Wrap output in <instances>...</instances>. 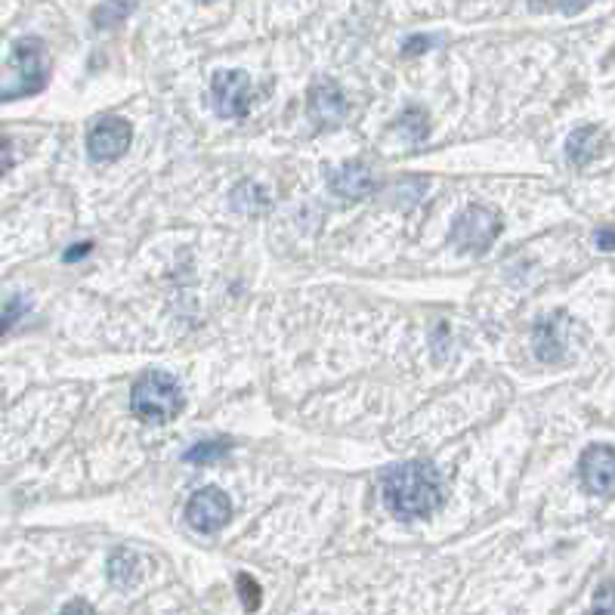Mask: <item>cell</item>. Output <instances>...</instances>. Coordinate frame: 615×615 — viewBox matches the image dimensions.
<instances>
[{
    "label": "cell",
    "instance_id": "20",
    "mask_svg": "<svg viewBox=\"0 0 615 615\" xmlns=\"http://www.w3.org/2000/svg\"><path fill=\"white\" fill-rule=\"evenodd\" d=\"M87 251H90V242H84V244H74L72 251H69V254H65V260H69V263H72V260H78V258H87Z\"/></svg>",
    "mask_w": 615,
    "mask_h": 615
},
{
    "label": "cell",
    "instance_id": "14",
    "mask_svg": "<svg viewBox=\"0 0 615 615\" xmlns=\"http://www.w3.org/2000/svg\"><path fill=\"white\" fill-rule=\"evenodd\" d=\"M230 440L223 436V440H201V443H195L192 448H189L186 455H183V461L186 464H211V461H220L226 452H230Z\"/></svg>",
    "mask_w": 615,
    "mask_h": 615
},
{
    "label": "cell",
    "instance_id": "7",
    "mask_svg": "<svg viewBox=\"0 0 615 615\" xmlns=\"http://www.w3.org/2000/svg\"><path fill=\"white\" fill-rule=\"evenodd\" d=\"M133 143V128L124 118L105 115L87 130V152L93 161H118Z\"/></svg>",
    "mask_w": 615,
    "mask_h": 615
},
{
    "label": "cell",
    "instance_id": "18",
    "mask_svg": "<svg viewBox=\"0 0 615 615\" xmlns=\"http://www.w3.org/2000/svg\"><path fill=\"white\" fill-rule=\"evenodd\" d=\"M594 242H597V248H601V251H615V230H613V226H603V230H597Z\"/></svg>",
    "mask_w": 615,
    "mask_h": 615
},
{
    "label": "cell",
    "instance_id": "15",
    "mask_svg": "<svg viewBox=\"0 0 615 615\" xmlns=\"http://www.w3.org/2000/svg\"><path fill=\"white\" fill-rule=\"evenodd\" d=\"M109 578L118 587H128L130 582H137V557L130 551H115L109 557Z\"/></svg>",
    "mask_w": 615,
    "mask_h": 615
},
{
    "label": "cell",
    "instance_id": "2",
    "mask_svg": "<svg viewBox=\"0 0 615 615\" xmlns=\"http://www.w3.org/2000/svg\"><path fill=\"white\" fill-rule=\"evenodd\" d=\"M186 393L180 381L168 372L143 374L130 390V409L145 424H168L183 412Z\"/></svg>",
    "mask_w": 615,
    "mask_h": 615
},
{
    "label": "cell",
    "instance_id": "4",
    "mask_svg": "<svg viewBox=\"0 0 615 615\" xmlns=\"http://www.w3.org/2000/svg\"><path fill=\"white\" fill-rule=\"evenodd\" d=\"M501 235V216L488 211L483 204H471L467 211H461L452 223V244L461 251H473L483 254L492 248V242Z\"/></svg>",
    "mask_w": 615,
    "mask_h": 615
},
{
    "label": "cell",
    "instance_id": "8",
    "mask_svg": "<svg viewBox=\"0 0 615 615\" xmlns=\"http://www.w3.org/2000/svg\"><path fill=\"white\" fill-rule=\"evenodd\" d=\"M306 115L319 130L341 128L346 115V97L331 78H319L306 93Z\"/></svg>",
    "mask_w": 615,
    "mask_h": 615
},
{
    "label": "cell",
    "instance_id": "10",
    "mask_svg": "<svg viewBox=\"0 0 615 615\" xmlns=\"http://www.w3.org/2000/svg\"><path fill=\"white\" fill-rule=\"evenodd\" d=\"M329 186L334 195H341L346 201H362L372 195L377 183H374L372 171L362 161H346L341 168L329 171Z\"/></svg>",
    "mask_w": 615,
    "mask_h": 615
},
{
    "label": "cell",
    "instance_id": "1",
    "mask_svg": "<svg viewBox=\"0 0 615 615\" xmlns=\"http://www.w3.org/2000/svg\"><path fill=\"white\" fill-rule=\"evenodd\" d=\"M384 501L390 514L402 523L427 520L443 504V480L430 461H405L384 473Z\"/></svg>",
    "mask_w": 615,
    "mask_h": 615
},
{
    "label": "cell",
    "instance_id": "12",
    "mask_svg": "<svg viewBox=\"0 0 615 615\" xmlns=\"http://www.w3.org/2000/svg\"><path fill=\"white\" fill-rule=\"evenodd\" d=\"M396 130H400L402 137H405L412 145L424 143L430 133L427 112H424V109H405L400 121H396Z\"/></svg>",
    "mask_w": 615,
    "mask_h": 615
},
{
    "label": "cell",
    "instance_id": "17",
    "mask_svg": "<svg viewBox=\"0 0 615 615\" xmlns=\"http://www.w3.org/2000/svg\"><path fill=\"white\" fill-rule=\"evenodd\" d=\"M594 613L615 615V582H606V585L594 594V603H591Z\"/></svg>",
    "mask_w": 615,
    "mask_h": 615
},
{
    "label": "cell",
    "instance_id": "11",
    "mask_svg": "<svg viewBox=\"0 0 615 615\" xmlns=\"http://www.w3.org/2000/svg\"><path fill=\"white\" fill-rule=\"evenodd\" d=\"M603 145L601 128H578L569 133L566 140V158L573 161L575 168H585L591 158H597Z\"/></svg>",
    "mask_w": 615,
    "mask_h": 615
},
{
    "label": "cell",
    "instance_id": "6",
    "mask_svg": "<svg viewBox=\"0 0 615 615\" xmlns=\"http://www.w3.org/2000/svg\"><path fill=\"white\" fill-rule=\"evenodd\" d=\"M211 102L220 118H242L251 109V78L242 69H223L211 81Z\"/></svg>",
    "mask_w": 615,
    "mask_h": 615
},
{
    "label": "cell",
    "instance_id": "16",
    "mask_svg": "<svg viewBox=\"0 0 615 615\" xmlns=\"http://www.w3.org/2000/svg\"><path fill=\"white\" fill-rule=\"evenodd\" d=\"M235 585H239V594H242V606L248 609V613H254V609H260V597H263V591H260V585L254 582V575L248 573H239V578H235Z\"/></svg>",
    "mask_w": 615,
    "mask_h": 615
},
{
    "label": "cell",
    "instance_id": "19",
    "mask_svg": "<svg viewBox=\"0 0 615 615\" xmlns=\"http://www.w3.org/2000/svg\"><path fill=\"white\" fill-rule=\"evenodd\" d=\"M427 38H409L402 50H405V53H412V50H427Z\"/></svg>",
    "mask_w": 615,
    "mask_h": 615
},
{
    "label": "cell",
    "instance_id": "13",
    "mask_svg": "<svg viewBox=\"0 0 615 615\" xmlns=\"http://www.w3.org/2000/svg\"><path fill=\"white\" fill-rule=\"evenodd\" d=\"M133 7H137V0H105L97 7L93 22H97V29H115L118 22H124L133 13Z\"/></svg>",
    "mask_w": 615,
    "mask_h": 615
},
{
    "label": "cell",
    "instance_id": "21",
    "mask_svg": "<svg viewBox=\"0 0 615 615\" xmlns=\"http://www.w3.org/2000/svg\"><path fill=\"white\" fill-rule=\"evenodd\" d=\"M201 3H214V0H201Z\"/></svg>",
    "mask_w": 615,
    "mask_h": 615
},
{
    "label": "cell",
    "instance_id": "9",
    "mask_svg": "<svg viewBox=\"0 0 615 615\" xmlns=\"http://www.w3.org/2000/svg\"><path fill=\"white\" fill-rule=\"evenodd\" d=\"M582 486L591 495H609L615 488V448L613 445H587L578 458Z\"/></svg>",
    "mask_w": 615,
    "mask_h": 615
},
{
    "label": "cell",
    "instance_id": "5",
    "mask_svg": "<svg viewBox=\"0 0 615 615\" xmlns=\"http://www.w3.org/2000/svg\"><path fill=\"white\" fill-rule=\"evenodd\" d=\"M232 520V501L223 488L204 486L199 488L186 504V523L195 532H220Z\"/></svg>",
    "mask_w": 615,
    "mask_h": 615
},
{
    "label": "cell",
    "instance_id": "3",
    "mask_svg": "<svg viewBox=\"0 0 615 615\" xmlns=\"http://www.w3.org/2000/svg\"><path fill=\"white\" fill-rule=\"evenodd\" d=\"M43 87H47V50L38 38H22L3 69L0 100L13 102L22 97H34Z\"/></svg>",
    "mask_w": 615,
    "mask_h": 615
}]
</instances>
